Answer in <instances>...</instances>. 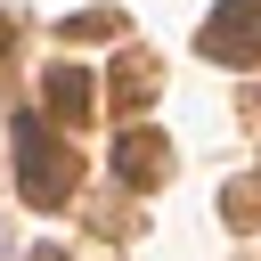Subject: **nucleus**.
<instances>
[{
  "label": "nucleus",
  "instance_id": "f257e3e1",
  "mask_svg": "<svg viewBox=\"0 0 261 261\" xmlns=\"http://www.w3.org/2000/svg\"><path fill=\"white\" fill-rule=\"evenodd\" d=\"M16 179H24L33 204H65V188H73V155L57 147L49 122H16Z\"/></svg>",
  "mask_w": 261,
  "mask_h": 261
},
{
  "label": "nucleus",
  "instance_id": "f03ea898",
  "mask_svg": "<svg viewBox=\"0 0 261 261\" xmlns=\"http://www.w3.org/2000/svg\"><path fill=\"white\" fill-rule=\"evenodd\" d=\"M204 57H220V65H253V57H261V0H220L212 24H204Z\"/></svg>",
  "mask_w": 261,
  "mask_h": 261
},
{
  "label": "nucleus",
  "instance_id": "7ed1b4c3",
  "mask_svg": "<svg viewBox=\"0 0 261 261\" xmlns=\"http://www.w3.org/2000/svg\"><path fill=\"white\" fill-rule=\"evenodd\" d=\"M114 171H122V179H139V188H155V179H163V139H155V130H122Z\"/></svg>",
  "mask_w": 261,
  "mask_h": 261
},
{
  "label": "nucleus",
  "instance_id": "20e7f679",
  "mask_svg": "<svg viewBox=\"0 0 261 261\" xmlns=\"http://www.w3.org/2000/svg\"><path fill=\"white\" fill-rule=\"evenodd\" d=\"M41 90H49V106H57L65 122H73V114H90V73H82V65H49V82H41Z\"/></svg>",
  "mask_w": 261,
  "mask_h": 261
}]
</instances>
